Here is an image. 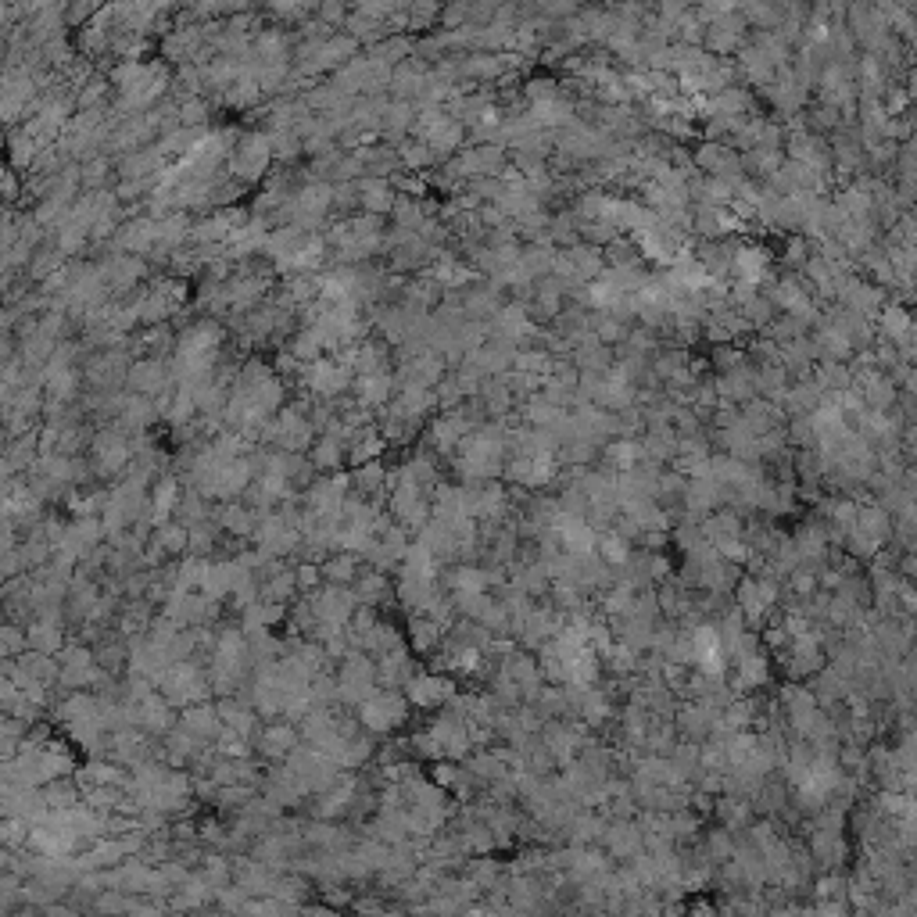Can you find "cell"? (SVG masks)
<instances>
[{"label": "cell", "mask_w": 917, "mask_h": 917, "mask_svg": "<svg viewBox=\"0 0 917 917\" xmlns=\"http://www.w3.org/2000/svg\"><path fill=\"white\" fill-rule=\"evenodd\" d=\"M502 466H506V430H502V423H480L455 448V470H459L463 484L495 480Z\"/></svg>", "instance_id": "6da1fadb"}, {"label": "cell", "mask_w": 917, "mask_h": 917, "mask_svg": "<svg viewBox=\"0 0 917 917\" xmlns=\"http://www.w3.org/2000/svg\"><path fill=\"white\" fill-rule=\"evenodd\" d=\"M778 660H781V667H785V674H789L792 681L814 678L817 670L824 667V660H828V652H824L817 627H810L806 635L789 638V645H785V649H778Z\"/></svg>", "instance_id": "7a4b0ae2"}, {"label": "cell", "mask_w": 917, "mask_h": 917, "mask_svg": "<svg viewBox=\"0 0 917 917\" xmlns=\"http://www.w3.org/2000/svg\"><path fill=\"white\" fill-rule=\"evenodd\" d=\"M430 735L438 738L441 753H445V760H466V756L473 753V742H470V724H466V717L459 710H448L441 713L434 724H430Z\"/></svg>", "instance_id": "3957f363"}, {"label": "cell", "mask_w": 917, "mask_h": 917, "mask_svg": "<svg viewBox=\"0 0 917 917\" xmlns=\"http://www.w3.org/2000/svg\"><path fill=\"white\" fill-rule=\"evenodd\" d=\"M602 846H606L609 857L617 860H631L635 853H642V828H638L635 817H609L606 832H602Z\"/></svg>", "instance_id": "277c9868"}, {"label": "cell", "mask_w": 917, "mask_h": 917, "mask_svg": "<svg viewBox=\"0 0 917 917\" xmlns=\"http://www.w3.org/2000/svg\"><path fill=\"white\" fill-rule=\"evenodd\" d=\"M405 692H409V703L420 706V710H430V706H445L448 699L455 695V678L452 674H412L405 681Z\"/></svg>", "instance_id": "5b68a950"}, {"label": "cell", "mask_w": 917, "mask_h": 917, "mask_svg": "<svg viewBox=\"0 0 917 917\" xmlns=\"http://www.w3.org/2000/svg\"><path fill=\"white\" fill-rule=\"evenodd\" d=\"M670 720H674V728H678V738H688V742H703V738L717 728V713H713L706 703H699V699H688L685 706H678Z\"/></svg>", "instance_id": "8992f818"}, {"label": "cell", "mask_w": 917, "mask_h": 917, "mask_svg": "<svg viewBox=\"0 0 917 917\" xmlns=\"http://www.w3.org/2000/svg\"><path fill=\"white\" fill-rule=\"evenodd\" d=\"M806 681H810V692H814V699H817V706H821V710H832V706H842V699H846L849 688H853V685H849L846 674H839V670L828 667V663H824V667L817 670L814 678H806Z\"/></svg>", "instance_id": "52a82bcc"}, {"label": "cell", "mask_w": 917, "mask_h": 917, "mask_svg": "<svg viewBox=\"0 0 917 917\" xmlns=\"http://www.w3.org/2000/svg\"><path fill=\"white\" fill-rule=\"evenodd\" d=\"M362 717L373 731H391L395 724L405 720V703L402 695H369L362 706Z\"/></svg>", "instance_id": "ba28073f"}, {"label": "cell", "mask_w": 917, "mask_h": 917, "mask_svg": "<svg viewBox=\"0 0 917 917\" xmlns=\"http://www.w3.org/2000/svg\"><path fill=\"white\" fill-rule=\"evenodd\" d=\"M853 527H857L860 534H867L871 541H878V545H889L892 541V513L878 506L875 498H871V502H857Z\"/></svg>", "instance_id": "9c48e42d"}, {"label": "cell", "mask_w": 917, "mask_h": 917, "mask_svg": "<svg viewBox=\"0 0 917 917\" xmlns=\"http://www.w3.org/2000/svg\"><path fill=\"white\" fill-rule=\"evenodd\" d=\"M810 860L817 867H839L846 860V839L842 832H832V828H817L810 832Z\"/></svg>", "instance_id": "30bf717a"}, {"label": "cell", "mask_w": 917, "mask_h": 917, "mask_svg": "<svg viewBox=\"0 0 917 917\" xmlns=\"http://www.w3.org/2000/svg\"><path fill=\"white\" fill-rule=\"evenodd\" d=\"M731 269L738 273V283H749V287H756V283L767 276V269H771V258H767V251H763V248H753V244H746V248L731 251Z\"/></svg>", "instance_id": "8fae6325"}, {"label": "cell", "mask_w": 917, "mask_h": 917, "mask_svg": "<svg viewBox=\"0 0 917 917\" xmlns=\"http://www.w3.org/2000/svg\"><path fill=\"white\" fill-rule=\"evenodd\" d=\"M842 301H846L849 312H857V316H875L878 309H882V294L871 287V283H857V280H846L839 287Z\"/></svg>", "instance_id": "7c38bea8"}, {"label": "cell", "mask_w": 917, "mask_h": 917, "mask_svg": "<svg viewBox=\"0 0 917 917\" xmlns=\"http://www.w3.org/2000/svg\"><path fill=\"white\" fill-rule=\"evenodd\" d=\"M606 470H613V473H624V470H635L638 463L645 459V452H642V441H635V438H617V441H609L606 445Z\"/></svg>", "instance_id": "4fadbf2b"}, {"label": "cell", "mask_w": 917, "mask_h": 917, "mask_svg": "<svg viewBox=\"0 0 917 917\" xmlns=\"http://www.w3.org/2000/svg\"><path fill=\"white\" fill-rule=\"evenodd\" d=\"M595 556L602 559V563L609 566V570H620V566L631 559V541L620 538L617 531H599V538H595Z\"/></svg>", "instance_id": "5bb4252c"}, {"label": "cell", "mask_w": 917, "mask_h": 917, "mask_svg": "<svg viewBox=\"0 0 917 917\" xmlns=\"http://www.w3.org/2000/svg\"><path fill=\"white\" fill-rule=\"evenodd\" d=\"M466 878H470V882L477 885L480 892H488L491 885H498L502 878H506V871H502V864H498V860H491L488 853H480V857L470 860V867H466Z\"/></svg>", "instance_id": "9a60e30c"}, {"label": "cell", "mask_w": 917, "mask_h": 917, "mask_svg": "<svg viewBox=\"0 0 917 917\" xmlns=\"http://www.w3.org/2000/svg\"><path fill=\"white\" fill-rule=\"evenodd\" d=\"M731 853H735V835L717 824L703 842V857L710 860V864H724V860H731Z\"/></svg>", "instance_id": "2e32d148"}, {"label": "cell", "mask_w": 917, "mask_h": 917, "mask_svg": "<svg viewBox=\"0 0 917 917\" xmlns=\"http://www.w3.org/2000/svg\"><path fill=\"white\" fill-rule=\"evenodd\" d=\"M441 638H445V627H441L434 617H416V620H412V642H416V649H420V652L438 649Z\"/></svg>", "instance_id": "e0dca14e"}, {"label": "cell", "mask_w": 917, "mask_h": 917, "mask_svg": "<svg viewBox=\"0 0 917 917\" xmlns=\"http://www.w3.org/2000/svg\"><path fill=\"white\" fill-rule=\"evenodd\" d=\"M846 889H849V878L842 875L839 867H832V875L817 878V885H814L817 900H842V896H846Z\"/></svg>", "instance_id": "ac0fdd59"}, {"label": "cell", "mask_w": 917, "mask_h": 917, "mask_svg": "<svg viewBox=\"0 0 917 917\" xmlns=\"http://www.w3.org/2000/svg\"><path fill=\"white\" fill-rule=\"evenodd\" d=\"M409 656H402V652H395V656H387V663H384V678L387 681H409L412 674H409Z\"/></svg>", "instance_id": "d6986e66"}]
</instances>
